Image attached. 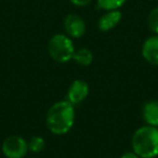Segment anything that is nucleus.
<instances>
[{"label":"nucleus","mask_w":158,"mask_h":158,"mask_svg":"<svg viewBox=\"0 0 158 158\" xmlns=\"http://www.w3.org/2000/svg\"><path fill=\"white\" fill-rule=\"evenodd\" d=\"M75 123L74 105L68 101L54 103L46 115V123L51 133L62 135L69 131Z\"/></svg>","instance_id":"1"},{"label":"nucleus","mask_w":158,"mask_h":158,"mask_svg":"<svg viewBox=\"0 0 158 158\" xmlns=\"http://www.w3.org/2000/svg\"><path fill=\"white\" fill-rule=\"evenodd\" d=\"M133 152L140 158H154L158 155V128L143 126L135 130L131 139Z\"/></svg>","instance_id":"2"},{"label":"nucleus","mask_w":158,"mask_h":158,"mask_svg":"<svg viewBox=\"0 0 158 158\" xmlns=\"http://www.w3.org/2000/svg\"><path fill=\"white\" fill-rule=\"evenodd\" d=\"M48 51L50 56L57 63H67L73 60L75 53V47L69 37L62 34L54 35L48 44Z\"/></svg>","instance_id":"3"},{"label":"nucleus","mask_w":158,"mask_h":158,"mask_svg":"<svg viewBox=\"0 0 158 158\" xmlns=\"http://www.w3.org/2000/svg\"><path fill=\"white\" fill-rule=\"evenodd\" d=\"M1 151L7 158H24L28 152V144L22 136L12 135L3 141Z\"/></svg>","instance_id":"4"},{"label":"nucleus","mask_w":158,"mask_h":158,"mask_svg":"<svg viewBox=\"0 0 158 158\" xmlns=\"http://www.w3.org/2000/svg\"><path fill=\"white\" fill-rule=\"evenodd\" d=\"M89 94V86L84 80H75L70 85L69 89L67 91V101L72 103L73 105L75 104L81 103L85 101Z\"/></svg>","instance_id":"5"},{"label":"nucleus","mask_w":158,"mask_h":158,"mask_svg":"<svg viewBox=\"0 0 158 158\" xmlns=\"http://www.w3.org/2000/svg\"><path fill=\"white\" fill-rule=\"evenodd\" d=\"M64 28L68 36L73 38H80L86 33V24L80 16L69 14L64 20Z\"/></svg>","instance_id":"6"},{"label":"nucleus","mask_w":158,"mask_h":158,"mask_svg":"<svg viewBox=\"0 0 158 158\" xmlns=\"http://www.w3.org/2000/svg\"><path fill=\"white\" fill-rule=\"evenodd\" d=\"M142 55L147 63L158 66V36L147 38L142 47Z\"/></svg>","instance_id":"7"},{"label":"nucleus","mask_w":158,"mask_h":158,"mask_svg":"<svg viewBox=\"0 0 158 158\" xmlns=\"http://www.w3.org/2000/svg\"><path fill=\"white\" fill-rule=\"evenodd\" d=\"M121 20V12L118 10H110L104 14L99 21V28L102 31H108L113 29Z\"/></svg>","instance_id":"8"},{"label":"nucleus","mask_w":158,"mask_h":158,"mask_svg":"<svg viewBox=\"0 0 158 158\" xmlns=\"http://www.w3.org/2000/svg\"><path fill=\"white\" fill-rule=\"evenodd\" d=\"M143 118L149 126L158 127V101L147 102L143 107Z\"/></svg>","instance_id":"9"},{"label":"nucleus","mask_w":158,"mask_h":158,"mask_svg":"<svg viewBox=\"0 0 158 158\" xmlns=\"http://www.w3.org/2000/svg\"><path fill=\"white\" fill-rule=\"evenodd\" d=\"M73 60L77 64L81 66H89L93 62V54L89 49L81 48L79 50H75V53L73 55Z\"/></svg>","instance_id":"10"},{"label":"nucleus","mask_w":158,"mask_h":158,"mask_svg":"<svg viewBox=\"0 0 158 158\" xmlns=\"http://www.w3.org/2000/svg\"><path fill=\"white\" fill-rule=\"evenodd\" d=\"M125 2L126 0H98V7L100 9L110 11V10H117Z\"/></svg>","instance_id":"11"},{"label":"nucleus","mask_w":158,"mask_h":158,"mask_svg":"<svg viewBox=\"0 0 158 158\" xmlns=\"http://www.w3.org/2000/svg\"><path fill=\"white\" fill-rule=\"evenodd\" d=\"M27 144H28V151L33 153H40L46 146V142L41 136H33Z\"/></svg>","instance_id":"12"},{"label":"nucleus","mask_w":158,"mask_h":158,"mask_svg":"<svg viewBox=\"0 0 158 158\" xmlns=\"http://www.w3.org/2000/svg\"><path fill=\"white\" fill-rule=\"evenodd\" d=\"M147 22H148V26L151 31L158 35V8L152 10L148 19H147Z\"/></svg>","instance_id":"13"},{"label":"nucleus","mask_w":158,"mask_h":158,"mask_svg":"<svg viewBox=\"0 0 158 158\" xmlns=\"http://www.w3.org/2000/svg\"><path fill=\"white\" fill-rule=\"evenodd\" d=\"M90 1L91 0H70V2H73L76 6H79V7H82V6L88 5Z\"/></svg>","instance_id":"14"},{"label":"nucleus","mask_w":158,"mask_h":158,"mask_svg":"<svg viewBox=\"0 0 158 158\" xmlns=\"http://www.w3.org/2000/svg\"><path fill=\"white\" fill-rule=\"evenodd\" d=\"M120 158H140V157H139L134 152H127V153L123 154Z\"/></svg>","instance_id":"15"}]
</instances>
